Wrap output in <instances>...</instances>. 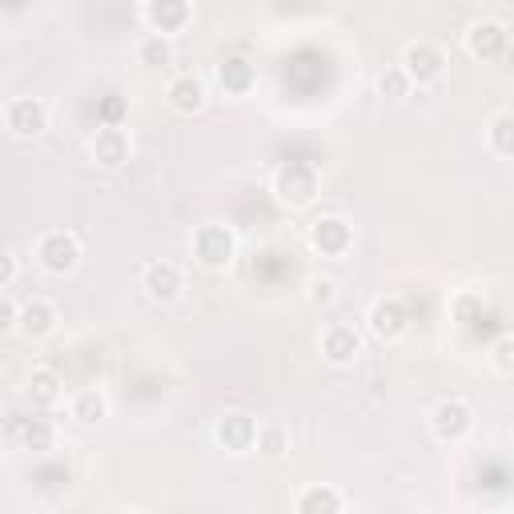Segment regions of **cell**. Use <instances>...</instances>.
Masks as SVG:
<instances>
[{
    "label": "cell",
    "instance_id": "obj_1",
    "mask_svg": "<svg viewBox=\"0 0 514 514\" xmlns=\"http://www.w3.org/2000/svg\"><path fill=\"white\" fill-rule=\"evenodd\" d=\"M77 262H81V241H77V233L49 229V233L37 241V266H41L45 274L65 278L69 270H77Z\"/></svg>",
    "mask_w": 514,
    "mask_h": 514
},
{
    "label": "cell",
    "instance_id": "obj_2",
    "mask_svg": "<svg viewBox=\"0 0 514 514\" xmlns=\"http://www.w3.org/2000/svg\"><path fill=\"white\" fill-rule=\"evenodd\" d=\"M193 257L205 270H225L233 262V237L221 225H201L193 233Z\"/></svg>",
    "mask_w": 514,
    "mask_h": 514
},
{
    "label": "cell",
    "instance_id": "obj_3",
    "mask_svg": "<svg viewBox=\"0 0 514 514\" xmlns=\"http://www.w3.org/2000/svg\"><path fill=\"white\" fill-rule=\"evenodd\" d=\"M5 125H9L17 137H37V133L49 129V105L37 101V97H17V101H9V109H5Z\"/></svg>",
    "mask_w": 514,
    "mask_h": 514
},
{
    "label": "cell",
    "instance_id": "obj_4",
    "mask_svg": "<svg viewBox=\"0 0 514 514\" xmlns=\"http://www.w3.org/2000/svg\"><path fill=\"white\" fill-rule=\"evenodd\" d=\"M278 197L286 205H294V209L298 205H310L318 197V173L310 165H286L278 173Z\"/></svg>",
    "mask_w": 514,
    "mask_h": 514
},
{
    "label": "cell",
    "instance_id": "obj_5",
    "mask_svg": "<svg viewBox=\"0 0 514 514\" xmlns=\"http://www.w3.org/2000/svg\"><path fill=\"white\" fill-rule=\"evenodd\" d=\"M442 69H446L442 53H438L434 45H426V41H418V45H410V49L402 53V73H406V81L430 85V81L442 77Z\"/></svg>",
    "mask_w": 514,
    "mask_h": 514
},
{
    "label": "cell",
    "instance_id": "obj_6",
    "mask_svg": "<svg viewBox=\"0 0 514 514\" xmlns=\"http://www.w3.org/2000/svg\"><path fill=\"white\" fill-rule=\"evenodd\" d=\"M141 290L153 298V302H173L181 290H185V278L173 262H149L141 270Z\"/></svg>",
    "mask_w": 514,
    "mask_h": 514
},
{
    "label": "cell",
    "instance_id": "obj_7",
    "mask_svg": "<svg viewBox=\"0 0 514 514\" xmlns=\"http://www.w3.org/2000/svg\"><path fill=\"white\" fill-rule=\"evenodd\" d=\"M358 350H362V338H358L354 326L330 322V326L322 330V354H326L334 366H350V362L358 358Z\"/></svg>",
    "mask_w": 514,
    "mask_h": 514
},
{
    "label": "cell",
    "instance_id": "obj_8",
    "mask_svg": "<svg viewBox=\"0 0 514 514\" xmlns=\"http://www.w3.org/2000/svg\"><path fill=\"white\" fill-rule=\"evenodd\" d=\"M129 149H133V141H129V133H125L121 125H105V129H97V137H93V157H97V165H105V169L125 165V161H129Z\"/></svg>",
    "mask_w": 514,
    "mask_h": 514
},
{
    "label": "cell",
    "instance_id": "obj_9",
    "mask_svg": "<svg viewBox=\"0 0 514 514\" xmlns=\"http://www.w3.org/2000/svg\"><path fill=\"white\" fill-rule=\"evenodd\" d=\"M145 17H149L153 33L173 37V33H181L189 25V0H149Z\"/></svg>",
    "mask_w": 514,
    "mask_h": 514
},
{
    "label": "cell",
    "instance_id": "obj_10",
    "mask_svg": "<svg viewBox=\"0 0 514 514\" xmlns=\"http://www.w3.org/2000/svg\"><path fill=\"white\" fill-rule=\"evenodd\" d=\"M466 49H470V57H478V61L502 57V53H506V25H498V21L474 25V29L466 33Z\"/></svg>",
    "mask_w": 514,
    "mask_h": 514
},
{
    "label": "cell",
    "instance_id": "obj_11",
    "mask_svg": "<svg viewBox=\"0 0 514 514\" xmlns=\"http://www.w3.org/2000/svg\"><path fill=\"white\" fill-rule=\"evenodd\" d=\"M310 241H314V249H322V253L338 257V253H346V249H350V225H346L342 217H322V221H314Z\"/></svg>",
    "mask_w": 514,
    "mask_h": 514
},
{
    "label": "cell",
    "instance_id": "obj_12",
    "mask_svg": "<svg viewBox=\"0 0 514 514\" xmlns=\"http://www.w3.org/2000/svg\"><path fill=\"white\" fill-rule=\"evenodd\" d=\"M430 426H434V434H438L442 442L462 438V434H466V426H470V406H466V402H458V398H450V402H442V406L434 410Z\"/></svg>",
    "mask_w": 514,
    "mask_h": 514
},
{
    "label": "cell",
    "instance_id": "obj_13",
    "mask_svg": "<svg viewBox=\"0 0 514 514\" xmlns=\"http://www.w3.org/2000/svg\"><path fill=\"white\" fill-rule=\"evenodd\" d=\"M17 330H21L25 338H49V334L57 330V310H53L49 302H29V306H21V314H17Z\"/></svg>",
    "mask_w": 514,
    "mask_h": 514
},
{
    "label": "cell",
    "instance_id": "obj_14",
    "mask_svg": "<svg viewBox=\"0 0 514 514\" xmlns=\"http://www.w3.org/2000/svg\"><path fill=\"white\" fill-rule=\"evenodd\" d=\"M253 430H257V422L249 414H225L217 422V442H225V450L241 454V450L253 446Z\"/></svg>",
    "mask_w": 514,
    "mask_h": 514
},
{
    "label": "cell",
    "instance_id": "obj_15",
    "mask_svg": "<svg viewBox=\"0 0 514 514\" xmlns=\"http://www.w3.org/2000/svg\"><path fill=\"white\" fill-rule=\"evenodd\" d=\"M165 93H169V105H173L177 113H197V109L205 105V85H201L197 77H189V73L173 77Z\"/></svg>",
    "mask_w": 514,
    "mask_h": 514
},
{
    "label": "cell",
    "instance_id": "obj_16",
    "mask_svg": "<svg viewBox=\"0 0 514 514\" xmlns=\"http://www.w3.org/2000/svg\"><path fill=\"white\" fill-rule=\"evenodd\" d=\"M370 330L382 338V342H394L402 330H406V314L398 302H374L370 310Z\"/></svg>",
    "mask_w": 514,
    "mask_h": 514
},
{
    "label": "cell",
    "instance_id": "obj_17",
    "mask_svg": "<svg viewBox=\"0 0 514 514\" xmlns=\"http://www.w3.org/2000/svg\"><path fill=\"white\" fill-rule=\"evenodd\" d=\"M290 442H294L290 426H282V422H257V430H253V446L266 458H282L290 450Z\"/></svg>",
    "mask_w": 514,
    "mask_h": 514
},
{
    "label": "cell",
    "instance_id": "obj_18",
    "mask_svg": "<svg viewBox=\"0 0 514 514\" xmlns=\"http://www.w3.org/2000/svg\"><path fill=\"white\" fill-rule=\"evenodd\" d=\"M61 378L53 374V370H37L33 378H29V402L33 406H57L61 402Z\"/></svg>",
    "mask_w": 514,
    "mask_h": 514
},
{
    "label": "cell",
    "instance_id": "obj_19",
    "mask_svg": "<svg viewBox=\"0 0 514 514\" xmlns=\"http://www.w3.org/2000/svg\"><path fill=\"white\" fill-rule=\"evenodd\" d=\"M105 410H109V402H105L101 390H77L73 402H69V414H73L77 422H101Z\"/></svg>",
    "mask_w": 514,
    "mask_h": 514
},
{
    "label": "cell",
    "instance_id": "obj_20",
    "mask_svg": "<svg viewBox=\"0 0 514 514\" xmlns=\"http://www.w3.org/2000/svg\"><path fill=\"white\" fill-rule=\"evenodd\" d=\"M137 57H141V65H149V69H165V65H173V49H169V41H165L161 33H153V37L137 49Z\"/></svg>",
    "mask_w": 514,
    "mask_h": 514
},
{
    "label": "cell",
    "instance_id": "obj_21",
    "mask_svg": "<svg viewBox=\"0 0 514 514\" xmlns=\"http://www.w3.org/2000/svg\"><path fill=\"white\" fill-rule=\"evenodd\" d=\"M342 506H346L342 494L322 490V486H314V490H306V494L298 498V510H302V514H314V510H342Z\"/></svg>",
    "mask_w": 514,
    "mask_h": 514
},
{
    "label": "cell",
    "instance_id": "obj_22",
    "mask_svg": "<svg viewBox=\"0 0 514 514\" xmlns=\"http://www.w3.org/2000/svg\"><path fill=\"white\" fill-rule=\"evenodd\" d=\"M334 298H338V282L334 278H314L310 282V302L314 306H330Z\"/></svg>",
    "mask_w": 514,
    "mask_h": 514
},
{
    "label": "cell",
    "instance_id": "obj_23",
    "mask_svg": "<svg viewBox=\"0 0 514 514\" xmlns=\"http://www.w3.org/2000/svg\"><path fill=\"white\" fill-rule=\"evenodd\" d=\"M490 145L498 157H510V117H498L494 129H490Z\"/></svg>",
    "mask_w": 514,
    "mask_h": 514
},
{
    "label": "cell",
    "instance_id": "obj_24",
    "mask_svg": "<svg viewBox=\"0 0 514 514\" xmlns=\"http://www.w3.org/2000/svg\"><path fill=\"white\" fill-rule=\"evenodd\" d=\"M25 446H33V450H49V446H53V430H49L41 418H33V426L25 430Z\"/></svg>",
    "mask_w": 514,
    "mask_h": 514
},
{
    "label": "cell",
    "instance_id": "obj_25",
    "mask_svg": "<svg viewBox=\"0 0 514 514\" xmlns=\"http://www.w3.org/2000/svg\"><path fill=\"white\" fill-rule=\"evenodd\" d=\"M229 77H237V81L229 85V89H237V93L253 81V73H249V65H245V61H229V65H221V81H229Z\"/></svg>",
    "mask_w": 514,
    "mask_h": 514
},
{
    "label": "cell",
    "instance_id": "obj_26",
    "mask_svg": "<svg viewBox=\"0 0 514 514\" xmlns=\"http://www.w3.org/2000/svg\"><path fill=\"white\" fill-rule=\"evenodd\" d=\"M17 274H21L17 257H13V253H0V290H9V286L17 282Z\"/></svg>",
    "mask_w": 514,
    "mask_h": 514
},
{
    "label": "cell",
    "instance_id": "obj_27",
    "mask_svg": "<svg viewBox=\"0 0 514 514\" xmlns=\"http://www.w3.org/2000/svg\"><path fill=\"white\" fill-rule=\"evenodd\" d=\"M17 306L5 298V294H0V334H9V330H17Z\"/></svg>",
    "mask_w": 514,
    "mask_h": 514
},
{
    "label": "cell",
    "instance_id": "obj_28",
    "mask_svg": "<svg viewBox=\"0 0 514 514\" xmlns=\"http://www.w3.org/2000/svg\"><path fill=\"white\" fill-rule=\"evenodd\" d=\"M406 85H410V81H406V73H402V69H398V73H386V77H382V93H390L394 101H398V97L406 93Z\"/></svg>",
    "mask_w": 514,
    "mask_h": 514
}]
</instances>
